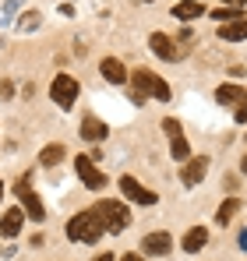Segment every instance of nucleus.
I'll list each match as a JSON object with an SVG mask.
<instances>
[{"label": "nucleus", "instance_id": "f257e3e1", "mask_svg": "<svg viewBox=\"0 0 247 261\" xmlns=\"http://www.w3.org/2000/svg\"><path fill=\"white\" fill-rule=\"evenodd\" d=\"M106 229H103V222L95 212H82V216H75L67 222V237L71 240H78V244H92V240H99Z\"/></svg>", "mask_w": 247, "mask_h": 261}, {"label": "nucleus", "instance_id": "f03ea898", "mask_svg": "<svg viewBox=\"0 0 247 261\" xmlns=\"http://www.w3.org/2000/svg\"><path fill=\"white\" fill-rule=\"evenodd\" d=\"M92 212L99 216V222H103L106 233H120L124 226L131 222V212H127V205H120V201H99Z\"/></svg>", "mask_w": 247, "mask_h": 261}, {"label": "nucleus", "instance_id": "7ed1b4c3", "mask_svg": "<svg viewBox=\"0 0 247 261\" xmlns=\"http://www.w3.org/2000/svg\"><path fill=\"white\" fill-rule=\"evenodd\" d=\"M50 99H53L60 110H71L75 99H78V82H75L71 74H57L53 85H50Z\"/></svg>", "mask_w": 247, "mask_h": 261}, {"label": "nucleus", "instance_id": "20e7f679", "mask_svg": "<svg viewBox=\"0 0 247 261\" xmlns=\"http://www.w3.org/2000/svg\"><path fill=\"white\" fill-rule=\"evenodd\" d=\"M131 85L138 88V92H152L159 102H169V95H173L169 85H166L159 74H152V71H134V74H131Z\"/></svg>", "mask_w": 247, "mask_h": 261}, {"label": "nucleus", "instance_id": "39448f33", "mask_svg": "<svg viewBox=\"0 0 247 261\" xmlns=\"http://www.w3.org/2000/svg\"><path fill=\"white\" fill-rule=\"evenodd\" d=\"M120 191H124V198H131L134 205H156L159 201V194L149 191V187H141L134 176H120Z\"/></svg>", "mask_w": 247, "mask_h": 261}, {"label": "nucleus", "instance_id": "423d86ee", "mask_svg": "<svg viewBox=\"0 0 247 261\" xmlns=\"http://www.w3.org/2000/svg\"><path fill=\"white\" fill-rule=\"evenodd\" d=\"M75 170H78L85 187H92V191H103V187H106V176L99 173L95 163H88V155H78V159H75Z\"/></svg>", "mask_w": 247, "mask_h": 261}, {"label": "nucleus", "instance_id": "0eeeda50", "mask_svg": "<svg viewBox=\"0 0 247 261\" xmlns=\"http://www.w3.org/2000/svg\"><path fill=\"white\" fill-rule=\"evenodd\" d=\"M149 46H152V53H156L159 60H177V57H180V46L173 43L166 32H152V36H149Z\"/></svg>", "mask_w": 247, "mask_h": 261}, {"label": "nucleus", "instance_id": "6e6552de", "mask_svg": "<svg viewBox=\"0 0 247 261\" xmlns=\"http://www.w3.org/2000/svg\"><path fill=\"white\" fill-rule=\"evenodd\" d=\"M205 170H208V159L205 155H198V159H187V166H184V184L187 187H194V184H202L205 180Z\"/></svg>", "mask_w": 247, "mask_h": 261}, {"label": "nucleus", "instance_id": "1a4fd4ad", "mask_svg": "<svg viewBox=\"0 0 247 261\" xmlns=\"http://www.w3.org/2000/svg\"><path fill=\"white\" fill-rule=\"evenodd\" d=\"M99 71H103V78L113 82V85H124V82H127V67H124L117 57H106V60L99 64Z\"/></svg>", "mask_w": 247, "mask_h": 261}, {"label": "nucleus", "instance_id": "9d476101", "mask_svg": "<svg viewBox=\"0 0 247 261\" xmlns=\"http://www.w3.org/2000/svg\"><path fill=\"white\" fill-rule=\"evenodd\" d=\"M141 247H145V254H166V251L173 247V237H169V233H163V229H159V233H149Z\"/></svg>", "mask_w": 247, "mask_h": 261}, {"label": "nucleus", "instance_id": "9b49d317", "mask_svg": "<svg viewBox=\"0 0 247 261\" xmlns=\"http://www.w3.org/2000/svg\"><path fill=\"white\" fill-rule=\"evenodd\" d=\"M219 39H226V43H244L247 39V14L240 21H226V25L219 29Z\"/></svg>", "mask_w": 247, "mask_h": 261}, {"label": "nucleus", "instance_id": "f8f14e48", "mask_svg": "<svg viewBox=\"0 0 247 261\" xmlns=\"http://www.w3.org/2000/svg\"><path fill=\"white\" fill-rule=\"evenodd\" d=\"M205 244H208V229H205V226L187 229V237H184V251H187V254H198Z\"/></svg>", "mask_w": 247, "mask_h": 261}, {"label": "nucleus", "instance_id": "ddd939ff", "mask_svg": "<svg viewBox=\"0 0 247 261\" xmlns=\"http://www.w3.org/2000/svg\"><path fill=\"white\" fill-rule=\"evenodd\" d=\"M110 134V127L103 124V120H95V117H85L82 120V138L85 141H103Z\"/></svg>", "mask_w": 247, "mask_h": 261}, {"label": "nucleus", "instance_id": "4468645a", "mask_svg": "<svg viewBox=\"0 0 247 261\" xmlns=\"http://www.w3.org/2000/svg\"><path fill=\"white\" fill-rule=\"evenodd\" d=\"M202 11H205V4H198V0H180V4L173 7V18H180V21H194V18H202Z\"/></svg>", "mask_w": 247, "mask_h": 261}, {"label": "nucleus", "instance_id": "2eb2a0df", "mask_svg": "<svg viewBox=\"0 0 247 261\" xmlns=\"http://www.w3.org/2000/svg\"><path fill=\"white\" fill-rule=\"evenodd\" d=\"M21 208H7V212H4V222H0V233H4V237H18V233H21Z\"/></svg>", "mask_w": 247, "mask_h": 261}, {"label": "nucleus", "instance_id": "dca6fc26", "mask_svg": "<svg viewBox=\"0 0 247 261\" xmlns=\"http://www.w3.org/2000/svg\"><path fill=\"white\" fill-rule=\"evenodd\" d=\"M244 92H247V88H240V85H219V88H215V102H223V106H237V102L244 99Z\"/></svg>", "mask_w": 247, "mask_h": 261}, {"label": "nucleus", "instance_id": "f3484780", "mask_svg": "<svg viewBox=\"0 0 247 261\" xmlns=\"http://www.w3.org/2000/svg\"><path fill=\"white\" fill-rule=\"evenodd\" d=\"M237 212H240V201H237V198H226V201L219 205L215 222H219V226H230V219H237Z\"/></svg>", "mask_w": 247, "mask_h": 261}, {"label": "nucleus", "instance_id": "a211bd4d", "mask_svg": "<svg viewBox=\"0 0 247 261\" xmlns=\"http://www.w3.org/2000/svg\"><path fill=\"white\" fill-rule=\"evenodd\" d=\"M42 166H57V163H64V145H46L39 155Z\"/></svg>", "mask_w": 247, "mask_h": 261}, {"label": "nucleus", "instance_id": "6ab92c4d", "mask_svg": "<svg viewBox=\"0 0 247 261\" xmlns=\"http://www.w3.org/2000/svg\"><path fill=\"white\" fill-rule=\"evenodd\" d=\"M21 205H25V212L36 219V222H42V219H46V208H42V201L36 198V194H25V198H21Z\"/></svg>", "mask_w": 247, "mask_h": 261}, {"label": "nucleus", "instance_id": "aec40b11", "mask_svg": "<svg viewBox=\"0 0 247 261\" xmlns=\"http://www.w3.org/2000/svg\"><path fill=\"white\" fill-rule=\"evenodd\" d=\"M169 152H173V159H177V163H187V159H191V145L184 141V134H177V138H173Z\"/></svg>", "mask_w": 247, "mask_h": 261}, {"label": "nucleus", "instance_id": "412c9836", "mask_svg": "<svg viewBox=\"0 0 247 261\" xmlns=\"http://www.w3.org/2000/svg\"><path fill=\"white\" fill-rule=\"evenodd\" d=\"M212 18L226 25V21H240V18H244V11H240V7H215V11H212Z\"/></svg>", "mask_w": 247, "mask_h": 261}, {"label": "nucleus", "instance_id": "4be33fe9", "mask_svg": "<svg viewBox=\"0 0 247 261\" xmlns=\"http://www.w3.org/2000/svg\"><path fill=\"white\" fill-rule=\"evenodd\" d=\"M163 130L169 138H177V134H180V120H163Z\"/></svg>", "mask_w": 247, "mask_h": 261}, {"label": "nucleus", "instance_id": "5701e85b", "mask_svg": "<svg viewBox=\"0 0 247 261\" xmlns=\"http://www.w3.org/2000/svg\"><path fill=\"white\" fill-rule=\"evenodd\" d=\"M237 120H240V124H247V92H244V99L237 102Z\"/></svg>", "mask_w": 247, "mask_h": 261}, {"label": "nucleus", "instance_id": "b1692460", "mask_svg": "<svg viewBox=\"0 0 247 261\" xmlns=\"http://www.w3.org/2000/svg\"><path fill=\"white\" fill-rule=\"evenodd\" d=\"M14 95V85L11 82H0V99H11Z\"/></svg>", "mask_w": 247, "mask_h": 261}, {"label": "nucleus", "instance_id": "393cba45", "mask_svg": "<svg viewBox=\"0 0 247 261\" xmlns=\"http://www.w3.org/2000/svg\"><path fill=\"white\" fill-rule=\"evenodd\" d=\"M226 7H244V0H226Z\"/></svg>", "mask_w": 247, "mask_h": 261}, {"label": "nucleus", "instance_id": "a878e982", "mask_svg": "<svg viewBox=\"0 0 247 261\" xmlns=\"http://www.w3.org/2000/svg\"><path fill=\"white\" fill-rule=\"evenodd\" d=\"M240 247H244V251H247V229H244V233H240Z\"/></svg>", "mask_w": 247, "mask_h": 261}, {"label": "nucleus", "instance_id": "bb28decb", "mask_svg": "<svg viewBox=\"0 0 247 261\" xmlns=\"http://www.w3.org/2000/svg\"><path fill=\"white\" fill-rule=\"evenodd\" d=\"M120 261H141V258H138V254H124Z\"/></svg>", "mask_w": 247, "mask_h": 261}, {"label": "nucleus", "instance_id": "cd10ccee", "mask_svg": "<svg viewBox=\"0 0 247 261\" xmlns=\"http://www.w3.org/2000/svg\"><path fill=\"white\" fill-rule=\"evenodd\" d=\"M95 261H113V254H99V258H95Z\"/></svg>", "mask_w": 247, "mask_h": 261}, {"label": "nucleus", "instance_id": "c85d7f7f", "mask_svg": "<svg viewBox=\"0 0 247 261\" xmlns=\"http://www.w3.org/2000/svg\"><path fill=\"white\" fill-rule=\"evenodd\" d=\"M240 170H244V173H247V155H244V163H240Z\"/></svg>", "mask_w": 247, "mask_h": 261}, {"label": "nucleus", "instance_id": "c756f323", "mask_svg": "<svg viewBox=\"0 0 247 261\" xmlns=\"http://www.w3.org/2000/svg\"><path fill=\"white\" fill-rule=\"evenodd\" d=\"M0 198H4V184H0Z\"/></svg>", "mask_w": 247, "mask_h": 261}]
</instances>
